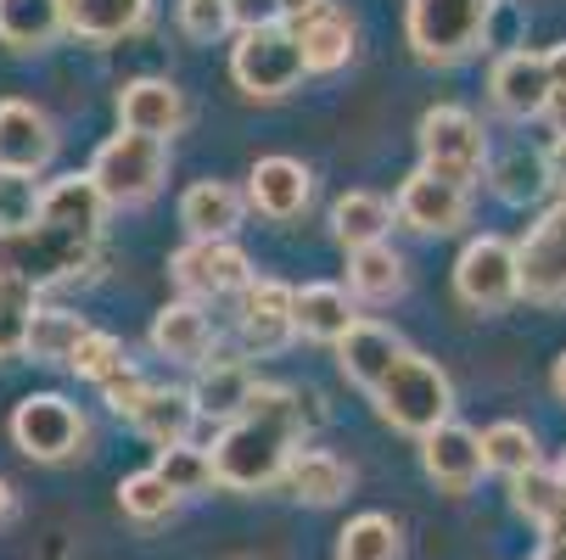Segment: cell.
I'll use <instances>...</instances> for the list:
<instances>
[{
    "label": "cell",
    "instance_id": "obj_19",
    "mask_svg": "<svg viewBox=\"0 0 566 560\" xmlns=\"http://www.w3.org/2000/svg\"><path fill=\"white\" fill-rule=\"evenodd\" d=\"M248 191L230 186V180H197L180 197V224L191 242H235L241 219H248Z\"/></svg>",
    "mask_w": 566,
    "mask_h": 560
},
{
    "label": "cell",
    "instance_id": "obj_46",
    "mask_svg": "<svg viewBox=\"0 0 566 560\" xmlns=\"http://www.w3.org/2000/svg\"><path fill=\"white\" fill-rule=\"evenodd\" d=\"M326 7H332V0H281V23L286 29H303L308 18H319Z\"/></svg>",
    "mask_w": 566,
    "mask_h": 560
},
{
    "label": "cell",
    "instance_id": "obj_12",
    "mask_svg": "<svg viewBox=\"0 0 566 560\" xmlns=\"http://www.w3.org/2000/svg\"><path fill=\"white\" fill-rule=\"evenodd\" d=\"M516 247H522V297L544 308L566 303V202L544 208Z\"/></svg>",
    "mask_w": 566,
    "mask_h": 560
},
{
    "label": "cell",
    "instance_id": "obj_9",
    "mask_svg": "<svg viewBox=\"0 0 566 560\" xmlns=\"http://www.w3.org/2000/svg\"><path fill=\"white\" fill-rule=\"evenodd\" d=\"M454 297L476 314H505L522 303V247L505 235H471L454 258Z\"/></svg>",
    "mask_w": 566,
    "mask_h": 560
},
{
    "label": "cell",
    "instance_id": "obj_42",
    "mask_svg": "<svg viewBox=\"0 0 566 560\" xmlns=\"http://www.w3.org/2000/svg\"><path fill=\"white\" fill-rule=\"evenodd\" d=\"M180 29L197 40V45H219L235 18H230V0H180Z\"/></svg>",
    "mask_w": 566,
    "mask_h": 560
},
{
    "label": "cell",
    "instance_id": "obj_21",
    "mask_svg": "<svg viewBox=\"0 0 566 560\" xmlns=\"http://www.w3.org/2000/svg\"><path fill=\"white\" fill-rule=\"evenodd\" d=\"M292 319H297V337H303V342L337 348L365 314L354 308V292H348V286H337V281H308V286H297Z\"/></svg>",
    "mask_w": 566,
    "mask_h": 560
},
{
    "label": "cell",
    "instance_id": "obj_30",
    "mask_svg": "<svg viewBox=\"0 0 566 560\" xmlns=\"http://www.w3.org/2000/svg\"><path fill=\"white\" fill-rule=\"evenodd\" d=\"M511 505H516L544 538H566V483H560V471L538 465V471L516 476V483H511Z\"/></svg>",
    "mask_w": 566,
    "mask_h": 560
},
{
    "label": "cell",
    "instance_id": "obj_45",
    "mask_svg": "<svg viewBox=\"0 0 566 560\" xmlns=\"http://www.w3.org/2000/svg\"><path fill=\"white\" fill-rule=\"evenodd\" d=\"M544 169H549V191H560V202H566V135H555L544 146Z\"/></svg>",
    "mask_w": 566,
    "mask_h": 560
},
{
    "label": "cell",
    "instance_id": "obj_33",
    "mask_svg": "<svg viewBox=\"0 0 566 560\" xmlns=\"http://www.w3.org/2000/svg\"><path fill=\"white\" fill-rule=\"evenodd\" d=\"M292 34H297V45H303L308 73H337V67L354 62V23H348L337 7H326L319 18H308V23L292 29Z\"/></svg>",
    "mask_w": 566,
    "mask_h": 560
},
{
    "label": "cell",
    "instance_id": "obj_4",
    "mask_svg": "<svg viewBox=\"0 0 566 560\" xmlns=\"http://www.w3.org/2000/svg\"><path fill=\"white\" fill-rule=\"evenodd\" d=\"M494 23V0H403V34L410 51L432 67L465 62Z\"/></svg>",
    "mask_w": 566,
    "mask_h": 560
},
{
    "label": "cell",
    "instance_id": "obj_18",
    "mask_svg": "<svg viewBox=\"0 0 566 560\" xmlns=\"http://www.w3.org/2000/svg\"><path fill=\"white\" fill-rule=\"evenodd\" d=\"M118 129L151 135V140H175L186 129V96L175 78H129L118 91Z\"/></svg>",
    "mask_w": 566,
    "mask_h": 560
},
{
    "label": "cell",
    "instance_id": "obj_5",
    "mask_svg": "<svg viewBox=\"0 0 566 560\" xmlns=\"http://www.w3.org/2000/svg\"><path fill=\"white\" fill-rule=\"evenodd\" d=\"M96 191L107 197V208H146L157 191H164L169 180V140H151V135H107L91 157V169Z\"/></svg>",
    "mask_w": 566,
    "mask_h": 560
},
{
    "label": "cell",
    "instance_id": "obj_38",
    "mask_svg": "<svg viewBox=\"0 0 566 560\" xmlns=\"http://www.w3.org/2000/svg\"><path fill=\"white\" fill-rule=\"evenodd\" d=\"M164 483L180 494V499H197L219 483L213 471V448H197V443H175V448H157V465H151Z\"/></svg>",
    "mask_w": 566,
    "mask_h": 560
},
{
    "label": "cell",
    "instance_id": "obj_35",
    "mask_svg": "<svg viewBox=\"0 0 566 560\" xmlns=\"http://www.w3.org/2000/svg\"><path fill=\"white\" fill-rule=\"evenodd\" d=\"M337 560H403V532L392 516L365 510L337 532Z\"/></svg>",
    "mask_w": 566,
    "mask_h": 560
},
{
    "label": "cell",
    "instance_id": "obj_36",
    "mask_svg": "<svg viewBox=\"0 0 566 560\" xmlns=\"http://www.w3.org/2000/svg\"><path fill=\"white\" fill-rule=\"evenodd\" d=\"M482 459H489V471H500L505 483L538 471V437H533V426H522V421H494L489 432H482Z\"/></svg>",
    "mask_w": 566,
    "mask_h": 560
},
{
    "label": "cell",
    "instance_id": "obj_50",
    "mask_svg": "<svg viewBox=\"0 0 566 560\" xmlns=\"http://www.w3.org/2000/svg\"><path fill=\"white\" fill-rule=\"evenodd\" d=\"M549 124H555V135H566V91H555L549 96V113H544Z\"/></svg>",
    "mask_w": 566,
    "mask_h": 560
},
{
    "label": "cell",
    "instance_id": "obj_44",
    "mask_svg": "<svg viewBox=\"0 0 566 560\" xmlns=\"http://www.w3.org/2000/svg\"><path fill=\"white\" fill-rule=\"evenodd\" d=\"M230 18H235V34L275 29L281 23V0H230Z\"/></svg>",
    "mask_w": 566,
    "mask_h": 560
},
{
    "label": "cell",
    "instance_id": "obj_3",
    "mask_svg": "<svg viewBox=\"0 0 566 560\" xmlns=\"http://www.w3.org/2000/svg\"><path fill=\"white\" fill-rule=\"evenodd\" d=\"M370 398H376V415L392 432H410V437H432L438 426L454 421V381H449V370L438 359L416 353V348L392 364V376Z\"/></svg>",
    "mask_w": 566,
    "mask_h": 560
},
{
    "label": "cell",
    "instance_id": "obj_37",
    "mask_svg": "<svg viewBox=\"0 0 566 560\" xmlns=\"http://www.w3.org/2000/svg\"><path fill=\"white\" fill-rule=\"evenodd\" d=\"M118 510L129 521H140V527H157V521H169L180 510V494L157 471H129L124 483H118Z\"/></svg>",
    "mask_w": 566,
    "mask_h": 560
},
{
    "label": "cell",
    "instance_id": "obj_41",
    "mask_svg": "<svg viewBox=\"0 0 566 560\" xmlns=\"http://www.w3.org/2000/svg\"><path fill=\"white\" fill-rule=\"evenodd\" d=\"M124 364H129L124 342H118L113 331H91L85 342H78V353H73V364H67V370H73L78 381H96V387H102V381H113Z\"/></svg>",
    "mask_w": 566,
    "mask_h": 560
},
{
    "label": "cell",
    "instance_id": "obj_7",
    "mask_svg": "<svg viewBox=\"0 0 566 560\" xmlns=\"http://www.w3.org/2000/svg\"><path fill=\"white\" fill-rule=\"evenodd\" d=\"M303 45L286 23L275 29H253V34H235L230 45V78H235V91L241 96H253V102H281L303 85Z\"/></svg>",
    "mask_w": 566,
    "mask_h": 560
},
{
    "label": "cell",
    "instance_id": "obj_52",
    "mask_svg": "<svg viewBox=\"0 0 566 560\" xmlns=\"http://www.w3.org/2000/svg\"><path fill=\"white\" fill-rule=\"evenodd\" d=\"M555 471H560V483H566V454H560V465H555Z\"/></svg>",
    "mask_w": 566,
    "mask_h": 560
},
{
    "label": "cell",
    "instance_id": "obj_27",
    "mask_svg": "<svg viewBox=\"0 0 566 560\" xmlns=\"http://www.w3.org/2000/svg\"><path fill=\"white\" fill-rule=\"evenodd\" d=\"M392 219H398V208L387 197H376V191H343L332 202V235H337V247H348V253L387 242Z\"/></svg>",
    "mask_w": 566,
    "mask_h": 560
},
{
    "label": "cell",
    "instance_id": "obj_22",
    "mask_svg": "<svg viewBox=\"0 0 566 560\" xmlns=\"http://www.w3.org/2000/svg\"><path fill=\"white\" fill-rule=\"evenodd\" d=\"M308 197H314V175H308V163H297V157H281V151L259 157L253 175H248V202L264 219H297L308 208Z\"/></svg>",
    "mask_w": 566,
    "mask_h": 560
},
{
    "label": "cell",
    "instance_id": "obj_28",
    "mask_svg": "<svg viewBox=\"0 0 566 560\" xmlns=\"http://www.w3.org/2000/svg\"><path fill=\"white\" fill-rule=\"evenodd\" d=\"M40 219L67 224V230H78V235H102V224H107V197L96 191L91 175H62V180L45 186Z\"/></svg>",
    "mask_w": 566,
    "mask_h": 560
},
{
    "label": "cell",
    "instance_id": "obj_2",
    "mask_svg": "<svg viewBox=\"0 0 566 560\" xmlns=\"http://www.w3.org/2000/svg\"><path fill=\"white\" fill-rule=\"evenodd\" d=\"M102 258V235H78L67 224H23V230H0V275L23 281L34 292L67 286L78 275H91Z\"/></svg>",
    "mask_w": 566,
    "mask_h": 560
},
{
    "label": "cell",
    "instance_id": "obj_23",
    "mask_svg": "<svg viewBox=\"0 0 566 560\" xmlns=\"http://www.w3.org/2000/svg\"><path fill=\"white\" fill-rule=\"evenodd\" d=\"M151 0H62V29L85 45H118L146 29Z\"/></svg>",
    "mask_w": 566,
    "mask_h": 560
},
{
    "label": "cell",
    "instance_id": "obj_17",
    "mask_svg": "<svg viewBox=\"0 0 566 560\" xmlns=\"http://www.w3.org/2000/svg\"><path fill=\"white\" fill-rule=\"evenodd\" d=\"M146 342H151L157 359H169V364H197V370H202V364L213 359V319H208L202 303L175 297V303H164V308L151 314Z\"/></svg>",
    "mask_w": 566,
    "mask_h": 560
},
{
    "label": "cell",
    "instance_id": "obj_49",
    "mask_svg": "<svg viewBox=\"0 0 566 560\" xmlns=\"http://www.w3.org/2000/svg\"><path fill=\"white\" fill-rule=\"evenodd\" d=\"M18 516V494H12V483H7V476H0V527H7Z\"/></svg>",
    "mask_w": 566,
    "mask_h": 560
},
{
    "label": "cell",
    "instance_id": "obj_40",
    "mask_svg": "<svg viewBox=\"0 0 566 560\" xmlns=\"http://www.w3.org/2000/svg\"><path fill=\"white\" fill-rule=\"evenodd\" d=\"M40 208H45V186H40V175L0 169V230L40 224Z\"/></svg>",
    "mask_w": 566,
    "mask_h": 560
},
{
    "label": "cell",
    "instance_id": "obj_25",
    "mask_svg": "<svg viewBox=\"0 0 566 560\" xmlns=\"http://www.w3.org/2000/svg\"><path fill=\"white\" fill-rule=\"evenodd\" d=\"M202 410H197V398L191 387H151L140 398V410L129 415V426L151 443V448H175V443H191Z\"/></svg>",
    "mask_w": 566,
    "mask_h": 560
},
{
    "label": "cell",
    "instance_id": "obj_43",
    "mask_svg": "<svg viewBox=\"0 0 566 560\" xmlns=\"http://www.w3.org/2000/svg\"><path fill=\"white\" fill-rule=\"evenodd\" d=\"M146 392H151V381H146L135 364H124L113 381H102V404H107L113 415H124V421H129V415L140 410V398H146Z\"/></svg>",
    "mask_w": 566,
    "mask_h": 560
},
{
    "label": "cell",
    "instance_id": "obj_48",
    "mask_svg": "<svg viewBox=\"0 0 566 560\" xmlns=\"http://www.w3.org/2000/svg\"><path fill=\"white\" fill-rule=\"evenodd\" d=\"M549 387H555V398L566 404V348L555 353V364H549Z\"/></svg>",
    "mask_w": 566,
    "mask_h": 560
},
{
    "label": "cell",
    "instance_id": "obj_15",
    "mask_svg": "<svg viewBox=\"0 0 566 560\" xmlns=\"http://www.w3.org/2000/svg\"><path fill=\"white\" fill-rule=\"evenodd\" d=\"M56 157V124L40 102L7 96L0 102V169H18V175H40Z\"/></svg>",
    "mask_w": 566,
    "mask_h": 560
},
{
    "label": "cell",
    "instance_id": "obj_32",
    "mask_svg": "<svg viewBox=\"0 0 566 560\" xmlns=\"http://www.w3.org/2000/svg\"><path fill=\"white\" fill-rule=\"evenodd\" d=\"M489 186H494V197H500V202H511V208L538 202V197L549 191L544 151H533V146H511V151H500L494 163H489Z\"/></svg>",
    "mask_w": 566,
    "mask_h": 560
},
{
    "label": "cell",
    "instance_id": "obj_14",
    "mask_svg": "<svg viewBox=\"0 0 566 560\" xmlns=\"http://www.w3.org/2000/svg\"><path fill=\"white\" fill-rule=\"evenodd\" d=\"M549 96H555V78H549V62L544 51H505L494 67H489V102L505 113V118H544L549 113Z\"/></svg>",
    "mask_w": 566,
    "mask_h": 560
},
{
    "label": "cell",
    "instance_id": "obj_6",
    "mask_svg": "<svg viewBox=\"0 0 566 560\" xmlns=\"http://www.w3.org/2000/svg\"><path fill=\"white\" fill-rule=\"evenodd\" d=\"M416 140H421V169L454 180L471 191V180L494 163V151H489V129L476 124V113L454 107V102H438L421 113L416 124Z\"/></svg>",
    "mask_w": 566,
    "mask_h": 560
},
{
    "label": "cell",
    "instance_id": "obj_39",
    "mask_svg": "<svg viewBox=\"0 0 566 560\" xmlns=\"http://www.w3.org/2000/svg\"><path fill=\"white\" fill-rule=\"evenodd\" d=\"M34 297H40L34 286L0 275V364L18 359V353H29V331H34V314H40Z\"/></svg>",
    "mask_w": 566,
    "mask_h": 560
},
{
    "label": "cell",
    "instance_id": "obj_20",
    "mask_svg": "<svg viewBox=\"0 0 566 560\" xmlns=\"http://www.w3.org/2000/svg\"><path fill=\"white\" fill-rule=\"evenodd\" d=\"M403 353H410V342H403L392 326H381V319H359V326L337 342V370H343L359 392H376Z\"/></svg>",
    "mask_w": 566,
    "mask_h": 560
},
{
    "label": "cell",
    "instance_id": "obj_51",
    "mask_svg": "<svg viewBox=\"0 0 566 560\" xmlns=\"http://www.w3.org/2000/svg\"><path fill=\"white\" fill-rule=\"evenodd\" d=\"M538 560H566V538H544V549H538Z\"/></svg>",
    "mask_w": 566,
    "mask_h": 560
},
{
    "label": "cell",
    "instance_id": "obj_34",
    "mask_svg": "<svg viewBox=\"0 0 566 560\" xmlns=\"http://www.w3.org/2000/svg\"><path fill=\"white\" fill-rule=\"evenodd\" d=\"M403 286H410V275H403V258H398L387 242L348 253V292H354V297H365V303H392V297H403Z\"/></svg>",
    "mask_w": 566,
    "mask_h": 560
},
{
    "label": "cell",
    "instance_id": "obj_10",
    "mask_svg": "<svg viewBox=\"0 0 566 560\" xmlns=\"http://www.w3.org/2000/svg\"><path fill=\"white\" fill-rule=\"evenodd\" d=\"M169 275H175V286L191 303H213V297H230V292H248L259 281L253 258L241 253L235 242H186L169 258Z\"/></svg>",
    "mask_w": 566,
    "mask_h": 560
},
{
    "label": "cell",
    "instance_id": "obj_24",
    "mask_svg": "<svg viewBox=\"0 0 566 560\" xmlns=\"http://www.w3.org/2000/svg\"><path fill=\"white\" fill-rule=\"evenodd\" d=\"M253 392H259V376H253L248 359H208L191 381V398H197L202 421H224V426L253 404Z\"/></svg>",
    "mask_w": 566,
    "mask_h": 560
},
{
    "label": "cell",
    "instance_id": "obj_53",
    "mask_svg": "<svg viewBox=\"0 0 566 560\" xmlns=\"http://www.w3.org/2000/svg\"><path fill=\"white\" fill-rule=\"evenodd\" d=\"M494 7H500V0H494Z\"/></svg>",
    "mask_w": 566,
    "mask_h": 560
},
{
    "label": "cell",
    "instance_id": "obj_11",
    "mask_svg": "<svg viewBox=\"0 0 566 560\" xmlns=\"http://www.w3.org/2000/svg\"><path fill=\"white\" fill-rule=\"evenodd\" d=\"M292 303H297V286H286V281H275V275H259L248 292H241L235 331H241V348H248L253 359H275V353L297 337Z\"/></svg>",
    "mask_w": 566,
    "mask_h": 560
},
{
    "label": "cell",
    "instance_id": "obj_1",
    "mask_svg": "<svg viewBox=\"0 0 566 560\" xmlns=\"http://www.w3.org/2000/svg\"><path fill=\"white\" fill-rule=\"evenodd\" d=\"M303 437V415H297V387H275L259 381L253 404L241 410L230 426H219L213 437V471H219V488L235 494H264L275 488L292 454Z\"/></svg>",
    "mask_w": 566,
    "mask_h": 560
},
{
    "label": "cell",
    "instance_id": "obj_47",
    "mask_svg": "<svg viewBox=\"0 0 566 560\" xmlns=\"http://www.w3.org/2000/svg\"><path fill=\"white\" fill-rule=\"evenodd\" d=\"M544 62H549L555 91H566V40H560V45H549V51H544Z\"/></svg>",
    "mask_w": 566,
    "mask_h": 560
},
{
    "label": "cell",
    "instance_id": "obj_31",
    "mask_svg": "<svg viewBox=\"0 0 566 560\" xmlns=\"http://www.w3.org/2000/svg\"><path fill=\"white\" fill-rule=\"evenodd\" d=\"M96 326L85 314H73V308H62V303H51V308H40L34 314V331H29V359L34 364H73V353H78V342H85Z\"/></svg>",
    "mask_w": 566,
    "mask_h": 560
},
{
    "label": "cell",
    "instance_id": "obj_26",
    "mask_svg": "<svg viewBox=\"0 0 566 560\" xmlns=\"http://www.w3.org/2000/svg\"><path fill=\"white\" fill-rule=\"evenodd\" d=\"M281 488L314 510H326V505H343L348 488H354V471L332 454V448H297L286 476H281Z\"/></svg>",
    "mask_w": 566,
    "mask_h": 560
},
{
    "label": "cell",
    "instance_id": "obj_13",
    "mask_svg": "<svg viewBox=\"0 0 566 560\" xmlns=\"http://www.w3.org/2000/svg\"><path fill=\"white\" fill-rule=\"evenodd\" d=\"M392 208H398V224L416 230V235H454L471 219V191L443 180V175H432V169H416L410 180L398 186Z\"/></svg>",
    "mask_w": 566,
    "mask_h": 560
},
{
    "label": "cell",
    "instance_id": "obj_16",
    "mask_svg": "<svg viewBox=\"0 0 566 560\" xmlns=\"http://www.w3.org/2000/svg\"><path fill=\"white\" fill-rule=\"evenodd\" d=\"M421 471L438 483V494H471L482 483V471H489V459H482V432L449 421L438 426L432 437H421Z\"/></svg>",
    "mask_w": 566,
    "mask_h": 560
},
{
    "label": "cell",
    "instance_id": "obj_29",
    "mask_svg": "<svg viewBox=\"0 0 566 560\" xmlns=\"http://www.w3.org/2000/svg\"><path fill=\"white\" fill-rule=\"evenodd\" d=\"M62 29V0H0V45L7 51H45Z\"/></svg>",
    "mask_w": 566,
    "mask_h": 560
},
{
    "label": "cell",
    "instance_id": "obj_8",
    "mask_svg": "<svg viewBox=\"0 0 566 560\" xmlns=\"http://www.w3.org/2000/svg\"><path fill=\"white\" fill-rule=\"evenodd\" d=\"M12 443L34 465H67V459L85 454L91 421L62 392H29V398H18V410H12Z\"/></svg>",
    "mask_w": 566,
    "mask_h": 560
}]
</instances>
